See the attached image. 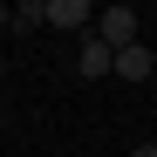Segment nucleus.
Wrapping results in <instances>:
<instances>
[{"label": "nucleus", "mask_w": 157, "mask_h": 157, "mask_svg": "<svg viewBox=\"0 0 157 157\" xmlns=\"http://www.w3.org/2000/svg\"><path fill=\"white\" fill-rule=\"evenodd\" d=\"M7 28H14V14H7V0H0V34H7Z\"/></svg>", "instance_id": "obj_6"}, {"label": "nucleus", "mask_w": 157, "mask_h": 157, "mask_svg": "<svg viewBox=\"0 0 157 157\" xmlns=\"http://www.w3.org/2000/svg\"><path fill=\"white\" fill-rule=\"evenodd\" d=\"M109 55H116V48H109V41H96V34L75 41V68H82V82H102V75H109Z\"/></svg>", "instance_id": "obj_4"}, {"label": "nucleus", "mask_w": 157, "mask_h": 157, "mask_svg": "<svg viewBox=\"0 0 157 157\" xmlns=\"http://www.w3.org/2000/svg\"><path fill=\"white\" fill-rule=\"evenodd\" d=\"M109 75H116V82H150V75H157V55H150L144 41H130V48L109 55Z\"/></svg>", "instance_id": "obj_3"}, {"label": "nucleus", "mask_w": 157, "mask_h": 157, "mask_svg": "<svg viewBox=\"0 0 157 157\" xmlns=\"http://www.w3.org/2000/svg\"><path fill=\"white\" fill-rule=\"evenodd\" d=\"M96 21V0H48L41 7V28H62V34H89Z\"/></svg>", "instance_id": "obj_2"}, {"label": "nucleus", "mask_w": 157, "mask_h": 157, "mask_svg": "<svg viewBox=\"0 0 157 157\" xmlns=\"http://www.w3.org/2000/svg\"><path fill=\"white\" fill-rule=\"evenodd\" d=\"M89 34H96V41H109V48H130V41H137V7H130V0L102 7V14L89 21Z\"/></svg>", "instance_id": "obj_1"}, {"label": "nucleus", "mask_w": 157, "mask_h": 157, "mask_svg": "<svg viewBox=\"0 0 157 157\" xmlns=\"http://www.w3.org/2000/svg\"><path fill=\"white\" fill-rule=\"evenodd\" d=\"M130 157H157V144H130Z\"/></svg>", "instance_id": "obj_5"}, {"label": "nucleus", "mask_w": 157, "mask_h": 157, "mask_svg": "<svg viewBox=\"0 0 157 157\" xmlns=\"http://www.w3.org/2000/svg\"><path fill=\"white\" fill-rule=\"evenodd\" d=\"M34 7H48V0H34Z\"/></svg>", "instance_id": "obj_7"}]
</instances>
